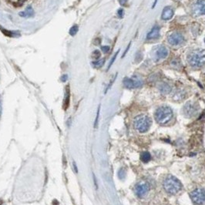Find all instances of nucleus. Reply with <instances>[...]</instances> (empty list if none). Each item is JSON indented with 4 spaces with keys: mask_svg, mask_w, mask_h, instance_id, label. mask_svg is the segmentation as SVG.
<instances>
[{
    "mask_svg": "<svg viewBox=\"0 0 205 205\" xmlns=\"http://www.w3.org/2000/svg\"><path fill=\"white\" fill-rule=\"evenodd\" d=\"M187 61L193 68H200L205 65V50L197 49L190 51L187 55Z\"/></svg>",
    "mask_w": 205,
    "mask_h": 205,
    "instance_id": "obj_1",
    "label": "nucleus"
},
{
    "mask_svg": "<svg viewBox=\"0 0 205 205\" xmlns=\"http://www.w3.org/2000/svg\"><path fill=\"white\" fill-rule=\"evenodd\" d=\"M156 121L160 125H166L171 121L173 117L172 109L168 106H161L157 109L154 114Z\"/></svg>",
    "mask_w": 205,
    "mask_h": 205,
    "instance_id": "obj_2",
    "label": "nucleus"
},
{
    "mask_svg": "<svg viewBox=\"0 0 205 205\" xmlns=\"http://www.w3.org/2000/svg\"><path fill=\"white\" fill-rule=\"evenodd\" d=\"M163 187L167 193L176 194L182 190V183L177 177L173 175H167L163 182Z\"/></svg>",
    "mask_w": 205,
    "mask_h": 205,
    "instance_id": "obj_3",
    "label": "nucleus"
},
{
    "mask_svg": "<svg viewBox=\"0 0 205 205\" xmlns=\"http://www.w3.org/2000/svg\"><path fill=\"white\" fill-rule=\"evenodd\" d=\"M151 119L147 115H139L134 119V127L136 130L140 133H146L151 127Z\"/></svg>",
    "mask_w": 205,
    "mask_h": 205,
    "instance_id": "obj_4",
    "label": "nucleus"
},
{
    "mask_svg": "<svg viewBox=\"0 0 205 205\" xmlns=\"http://www.w3.org/2000/svg\"><path fill=\"white\" fill-rule=\"evenodd\" d=\"M192 202L195 205H203L205 203V190L202 188L193 190L190 194Z\"/></svg>",
    "mask_w": 205,
    "mask_h": 205,
    "instance_id": "obj_5",
    "label": "nucleus"
},
{
    "mask_svg": "<svg viewBox=\"0 0 205 205\" xmlns=\"http://www.w3.org/2000/svg\"><path fill=\"white\" fill-rule=\"evenodd\" d=\"M199 106L193 101L187 102L183 108V114L186 117L191 118L196 116L198 113Z\"/></svg>",
    "mask_w": 205,
    "mask_h": 205,
    "instance_id": "obj_6",
    "label": "nucleus"
},
{
    "mask_svg": "<svg viewBox=\"0 0 205 205\" xmlns=\"http://www.w3.org/2000/svg\"><path fill=\"white\" fill-rule=\"evenodd\" d=\"M150 190V185L146 181H140L134 188V192L138 197H144Z\"/></svg>",
    "mask_w": 205,
    "mask_h": 205,
    "instance_id": "obj_7",
    "label": "nucleus"
},
{
    "mask_svg": "<svg viewBox=\"0 0 205 205\" xmlns=\"http://www.w3.org/2000/svg\"><path fill=\"white\" fill-rule=\"evenodd\" d=\"M167 41L169 44L173 46H179L184 43L185 42V39L184 36L180 32H173L167 37Z\"/></svg>",
    "mask_w": 205,
    "mask_h": 205,
    "instance_id": "obj_8",
    "label": "nucleus"
},
{
    "mask_svg": "<svg viewBox=\"0 0 205 205\" xmlns=\"http://www.w3.org/2000/svg\"><path fill=\"white\" fill-rule=\"evenodd\" d=\"M168 50L164 46H158L153 48V56L156 61L164 60L168 56Z\"/></svg>",
    "mask_w": 205,
    "mask_h": 205,
    "instance_id": "obj_9",
    "label": "nucleus"
},
{
    "mask_svg": "<svg viewBox=\"0 0 205 205\" xmlns=\"http://www.w3.org/2000/svg\"><path fill=\"white\" fill-rule=\"evenodd\" d=\"M191 11L195 17L205 15V0H197L192 5Z\"/></svg>",
    "mask_w": 205,
    "mask_h": 205,
    "instance_id": "obj_10",
    "label": "nucleus"
},
{
    "mask_svg": "<svg viewBox=\"0 0 205 205\" xmlns=\"http://www.w3.org/2000/svg\"><path fill=\"white\" fill-rule=\"evenodd\" d=\"M124 86L127 89H136L140 88L143 86V81L137 77L134 78H128L125 77L123 80Z\"/></svg>",
    "mask_w": 205,
    "mask_h": 205,
    "instance_id": "obj_11",
    "label": "nucleus"
},
{
    "mask_svg": "<svg viewBox=\"0 0 205 205\" xmlns=\"http://www.w3.org/2000/svg\"><path fill=\"white\" fill-rule=\"evenodd\" d=\"M174 15V11L173 8L170 6H166L163 9L161 14V19L163 20H169L172 18Z\"/></svg>",
    "mask_w": 205,
    "mask_h": 205,
    "instance_id": "obj_12",
    "label": "nucleus"
},
{
    "mask_svg": "<svg viewBox=\"0 0 205 205\" xmlns=\"http://www.w3.org/2000/svg\"><path fill=\"white\" fill-rule=\"evenodd\" d=\"M160 37V27L159 26L156 25L151 29L148 34H147V39H154Z\"/></svg>",
    "mask_w": 205,
    "mask_h": 205,
    "instance_id": "obj_13",
    "label": "nucleus"
},
{
    "mask_svg": "<svg viewBox=\"0 0 205 205\" xmlns=\"http://www.w3.org/2000/svg\"><path fill=\"white\" fill-rule=\"evenodd\" d=\"M158 88L160 93L163 94H170L172 90L171 87H170V85H168L167 84H166V83H162V84H160V85H159Z\"/></svg>",
    "mask_w": 205,
    "mask_h": 205,
    "instance_id": "obj_14",
    "label": "nucleus"
},
{
    "mask_svg": "<svg viewBox=\"0 0 205 205\" xmlns=\"http://www.w3.org/2000/svg\"><path fill=\"white\" fill-rule=\"evenodd\" d=\"M186 94L185 92L182 91V90H178L174 93L173 96V100L175 101H182L183 99L185 98Z\"/></svg>",
    "mask_w": 205,
    "mask_h": 205,
    "instance_id": "obj_15",
    "label": "nucleus"
},
{
    "mask_svg": "<svg viewBox=\"0 0 205 205\" xmlns=\"http://www.w3.org/2000/svg\"><path fill=\"white\" fill-rule=\"evenodd\" d=\"M34 15V11L32 9V8L31 6L27 7L26 9L23 12H19V15L22 17H24V18H26V17H32Z\"/></svg>",
    "mask_w": 205,
    "mask_h": 205,
    "instance_id": "obj_16",
    "label": "nucleus"
},
{
    "mask_svg": "<svg viewBox=\"0 0 205 205\" xmlns=\"http://www.w3.org/2000/svg\"><path fill=\"white\" fill-rule=\"evenodd\" d=\"M70 88L69 87H67V91H66V95H65V99H64L63 102V107L64 110H67L69 107V104H70Z\"/></svg>",
    "mask_w": 205,
    "mask_h": 205,
    "instance_id": "obj_17",
    "label": "nucleus"
},
{
    "mask_svg": "<svg viewBox=\"0 0 205 205\" xmlns=\"http://www.w3.org/2000/svg\"><path fill=\"white\" fill-rule=\"evenodd\" d=\"M151 159V155H150V153H148V152H143V153L140 156V160H142L144 163H147L149 162Z\"/></svg>",
    "mask_w": 205,
    "mask_h": 205,
    "instance_id": "obj_18",
    "label": "nucleus"
},
{
    "mask_svg": "<svg viewBox=\"0 0 205 205\" xmlns=\"http://www.w3.org/2000/svg\"><path fill=\"white\" fill-rule=\"evenodd\" d=\"M104 63H105V60L104 59H102V60H98L97 61H94V62L92 63L93 66L96 68H100L104 66Z\"/></svg>",
    "mask_w": 205,
    "mask_h": 205,
    "instance_id": "obj_19",
    "label": "nucleus"
},
{
    "mask_svg": "<svg viewBox=\"0 0 205 205\" xmlns=\"http://www.w3.org/2000/svg\"><path fill=\"white\" fill-rule=\"evenodd\" d=\"M78 30H79L78 26L74 25L73 26H72L71 29H70V35L72 36H74L77 33Z\"/></svg>",
    "mask_w": 205,
    "mask_h": 205,
    "instance_id": "obj_20",
    "label": "nucleus"
},
{
    "mask_svg": "<svg viewBox=\"0 0 205 205\" xmlns=\"http://www.w3.org/2000/svg\"><path fill=\"white\" fill-rule=\"evenodd\" d=\"M0 29H1V31H2V32H3L4 35H5L6 36H9V37H12L14 36V32H9V31H8V30L5 29H2L0 27Z\"/></svg>",
    "mask_w": 205,
    "mask_h": 205,
    "instance_id": "obj_21",
    "label": "nucleus"
},
{
    "mask_svg": "<svg viewBox=\"0 0 205 205\" xmlns=\"http://www.w3.org/2000/svg\"><path fill=\"white\" fill-rule=\"evenodd\" d=\"M92 57L94 59V60H98L100 57V52L99 50H95L92 53Z\"/></svg>",
    "mask_w": 205,
    "mask_h": 205,
    "instance_id": "obj_22",
    "label": "nucleus"
},
{
    "mask_svg": "<svg viewBox=\"0 0 205 205\" xmlns=\"http://www.w3.org/2000/svg\"><path fill=\"white\" fill-rule=\"evenodd\" d=\"M119 52H120V50H118V51H117V52L115 54H114V56H113V58L111 59V60H110V64H109V66H108V70L110 68V67H111V66L113 65V63H114V61H115L116 58H117V54L119 53Z\"/></svg>",
    "mask_w": 205,
    "mask_h": 205,
    "instance_id": "obj_23",
    "label": "nucleus"
},
{
    "mask_svg": "<svg viewBox=\"0 0 205 205\" xmlns=\"http://www.w3.org/2000/svg\"><path fill=\"white\" fill-rule=\"evenodd\" d=\"M101 50L104 53H108L109 51H110V46H104L101 47Z\"/></svg>",
    "mask_w": 205,
    "mask_h": 205,
    "instance_id": "obj_24",
    "label": "nucleus"
},
{
    "mask_svg": "<svg viewBox=\"0 0 205 205\" xmlns=\"http://www.w3.org/2000/svg\"><path fill=\"white\" fill-rule=\"evenodd\" d=\"M117 14H118L119 18L122 19V18H123V16H124V10L122 9H119V10H118V12H117Z\"/></svg>",
    "mask_w": 205,
    "mask_h": 205,
    "instance_id": "obj_25",
    "label": "nucleus"
},
{
    "mask_svg": "<svg viewBox=\"0 0 205 205\" xmlns=\"http://www.w3.org/2000/svg\"><path fill=\"white\" fill-rule=\"evenodd\" d=\"M24 2V0H19L18 2H16V3H15L14 5H15V6H21V5L23 4Z\"/></svg>",
    "mask_w": 205,
    "mask_h": 205,
    "instance_id": "obj_26",
    "label": "nucleus"
},
{
    "mask_svg": "<svg viewBox=\"0 0 205 205\" xmlns=\"http://www.w3.org/2000/svg\"><path fill=\"white\" fill-rule=\"evenodd\" d=\"M100 107H99V108H98V111H97V118H96V121H95V127H97V121H98L99 114H100Z\"/></svg>",
    "mask_w": 205,
    "mask_h": 205,
    "instance_id": "obj_27",
    "label": "nucleus"
},
{
    "mask_svg": "<svg viewBox=\"0 0 205 205\" xmlns=\"http://www.w3.org/2000/svg\"><path fill=\"white\" fill-rule=\"evenodd\" d=\"M67 79H68V76L67 75H63L61 77V80H62L63 82H66Z\"/></svg>",
    "mask_w": 205,
    "mask_h": 205,
    "instance_id": "obj_28",
    "label": "nucleus"
},
{
    "mask_svg": "<svg viewBox=\"0 0 205 205\" xmlns=\"http://www.w3.org/2000/svg\"><path fill=\"white\" fill-rule=\"evenodd\" d=\"M130 43L129 44L128 46H127V50H126V51L124 53V55L122 56V57H124V56H126V54H127V53L128 52V50H129V49H130Z\"/></svg>",
    "mask_w": 205,
    "mask_h": 205,
    "instance_id": "obj_29",
    "label": "nucleus"
},
{
    "mask_svg": "<svg viewBox=\"0 0 205 205\" xmlns=\"http://www.w3.org/2000/svg\"><path fill=\"white\" fill-rule=\"evenodd\" d=\"M157 1H158V0H154V2H153V8H154V7H155V5H156V4H157Z\"/></svg>",
    "mask_w": 205,
    "mask_h": 205,
    "instance_id": "obj_30",
    "label": "nucleus"
},
{
    "mask_svg": "<svg viewBox=\"0 0 205 205\" xmlns=\"http://www.w3.org/2000/svg\"><path fill=\"white\" fill-rule=\"evenodd\" d=\"M73 165H74V169H75V171L77 173V165H76L75 162H73Z\"/></svg>",
    "mask_w": 205,
    "mask_h": 205,
    "instance_id": "obj_31",
    "label": "nucleus"
},
{
    "mask_svg": "<svg viewBox=\"0 0 205 205\" xmlns=\"http://www.w3.org/2000/svg\"><path fill=\"white\" fill-rule=\"evenodd\" d=\"M1 112H2V107H1V102H0V114H1Z\"/></svg>",
    "mask_w": 205,
    "mask_h": 205,
    "instance_id": "obj_32",
    "label": "nucleus"
}]
</instances>
